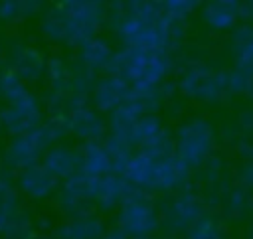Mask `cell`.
Returning a JSON list of instances; mask_svg holds the SVG:
<instances>
[{
    "mask_svg": "<svg viewBox=\"0 0 253 239\" xmlns=\"http://www.w3.org/2000/svg\"><path fill=\"white\" fill-rule=\"evenodd\" d=\"M79 160H81V174L89 178H99L113 172V162L103 140L83 142V146L79 148Z\"/></svg>",
    "mask_w": 253,
    "mask_h": 239,
    "instance_id": "18",
    "label": "cell"
},
{
    "mask_svg": "<svg viewBox=\"0 0 253 239\" xmlns=\"http://www.w3.org/2000/svg\"><path fill=\"white\" fill-rule=\"evenodd\" d=\"M0 128H2V126H0Z\"/></svg>",
    "mask_w": 253,
    "mask_h": 239,
    "instance_id": "35",
    "label": "cell"
},
{
    "mask_svg": "<svg viewBox=\"0 0 253 239\" xmlns=\"http://www.w3.org/2000/svg\"><path fill=\"white\" fill-rule=\"evenodd\" d=\"M42 2L32 0H4L0 2V20L2 22H16L20 18H28L40 10Z\"/></svg>",
    "mask_w": 253,
    "mask_h": 239,
    "instance_id": "27",
    "label": "cell"
},
{
    "mask_svg": "<svg viewBox=\"0 0 253 239\" xmlns=\"http://www.w3.org/2000/svg\"><path fill=\"white\" fill-rule=\"evenodd\" d=\"M180 87L184 93L196 97V99H206L213 101L221 95L223 87H227V81L223 75L213 73L206 67H194L188 69L180 81Z\"/></svg>",
    "mask_w": 253,
    "mask_h": 239,
    "instance_id": "13",
    "label": "cell"
},
{
    "mask_svg": "<svg viewBox=\"0 0 253 239\" xmlns=\"http://www.w3.org/2000/svg\"><path fill=\"white\" fill-rule=\"evenodd\" d=\"M20 213L18 196L8 180H0V235H4L10 221Z\"/></svg>",
    "mask_w": 253,
    "mask_h": 239,
    "instance_id": "26",
    "label": "cell"
},
{
    "mask_svg": "<svg viewBox=\"0 0 253 239\" xmlns=\"http://www.w3.org/2000/svg\"><path fill=\"white\" fill-rule=\"evenodd\" d=\"M103 239H128V237H126L121 229H117V227H115V229H107V233H105V237H103Z\"/></svg>",
    "mask_w": 253,
    "mask_h": 239,
    "instance_id": "31",
    "label": "cell"
},
{
    "mask_svg": "<svg viewBox=\"0 0 253 239\" xmlns=\"http://www.w3.org/2000/svg\"><path fill=\"white\" fill-rule=\"evenodd\" d=\"M194 8H196V2H186V0H168V2H160L162 14H164L172 24L182 22L188 14H192Z\"/></svg>",
    "mask_w": 253,
    "mask_h": 239,
    "instance_id": "30",
    "label": "cell"
},
{
    "mask_svg": "<svg viewBox=\"0 0 253 239\" xmlns=\"http://www.w3.org/2000/svg\"><path fill=\"white\" fill-rule=\"evenodd\" d=\"M28 239H47V237H45V235H34V233H32Z\"/></svg>",
    "mask_w": 253,
    "mask_h": 239,
    "instance_id": "33",
    "label": "cell"
},
{
    "mask_svg": "<svg viewBox=\"0 0 253 239\" xmlns=\"http://www.w3.org/2000/svg\"><path fill=\"white\" fill-rule=\"evenodd\" d=\"M168 69H170V59L166 53L123 47L115 51L111 65L107 67V73L123 79L130 87L132 85L158 87L164 81Z\"/></svg>",
    "mask_w": 253,
    "mask_h": 239,
    "instance_id": "5",
    "label": "cell"
},
{
    "mask_svg": "<svg viewBox=\"0 0 253 239\" xmlns=\"http://www.w3.org/2000/svg\"><path fill=\"white\" fill-rule=\"evenodd\" d=\"M121 176L142 192H168L178 188L186 176L188 168L178 160V156L150 158L144 152H134L125 164Z\"/></svg>",
    "mask_w": 253,
    "mask_h": 239,
    "instance_id": "4",
    "label": "cell"
},
{
    "mask_svg": "<svg viewBox=\"0 0 253 239\" xmlns=\"http://www.w3.org/2000/svg\"><path fill=\"white\" fill-rule=\"evenodd\" d=\"M142 115H150L146 111V107L136 101L134 97H130L125 105H121L119 109H115L111 115H109V120H107V128H109V134L113 136H119L123 140L128 142V134L134 126V122L142 117Z\"/></svg>",
    "mask_w": 253,
    "mask_h": 239,
    "instance_id": "17",
    "label": "cell"
},
{
    "mask_svg": "<svg viewBox=\"0 0 253 239\" xmlns=\"http://www.w3.org/2000/svg\"><path fill=\"white\" fill-rule=\"evenodd\" d=\"M57 182L69 180L71 176L81 172V160H79V148L67 146V144H53L45 150L42 162H40Z\"/></svg>",
    "mask_w": 253,
    "mask_h": 239,
    "instance_id": "15",
    "label": "cell"
},
{
    "mask_svg": "<svg viewBox=\"0 0 253 239\" xmlns=\"http://www.w3.org/2000/svg\"><path fill=\"white\" fill-rule=\"evenodd\" d=\"M57 207L71 219L93 215L97 207L89 192V176L79 172L65 180L61 190H57Z\"/></svg>",
    "mask_w": 253,
    "mask_h": 239,
    "instance_id": "10",
    "label": "cell"
},
{
    "mask_svg": "<svg viewBox=\"0 0 253 239\" xmlns=\"http://www.w3.org/2000/svg\"><path fill=\"white\" fill-rule=\"evenodd\" d=\"M67 132V115H51L34 130L12 136L4 150V164L12 170H26L34 164H40L45 150L53 144H59Z\"/></svg>",
    "mask_w": 253,
    "mask_h": 239,
    "instance_id": "3",
    "label": "cell"
},
{
    "mask_svg": "<svg viewBox=\"0 0 253 239\" xmlns=\"http://www.w3.org/2000/svg\"><path fill=\"white\" fill-rule=\"evenodd\" d=\"M164 126H162V122H160V119L156 117V115H142L136 122H134V126H132V130H130V134H128V144L132 146V148H140V150H144V148H148L154 140H158L162 134H164ZM138 150V152H140Z\"/></svg>",
    "mask_w": 253,
    "mask_h": 239,
    "instance_id": "22",
    "label": "cell"
},
{
    "mask_svg": "<svg viewBox=\"0 0 253 239\" xmlns=\"http://www.w3.org/2000/svg\"><path fill=\"white\" fill-rule=\"evenodd\" d=\"M16 184H18L22 194H26L28 198H32L36 201H42V199L51 198L57 192L59 182L42 164H34L26 170H20Z\"/></svg>",
    "mask_w": 253,
    "mask_h": 239,
    "instance_id": "16",
    "label": "cell"
},
{
    "mask_svg": "<svg viewBox=\"0 0 253 239\" xmlns=\"http://www.w3.org/2000/svg\"><path fill=\"white\" fill-rule=\"evenodd\" d=\"M107 227L99 215H85L73 217L61 223L55 231V239H103Z\"/></svg>",
    "mask_w": 253,
    "mask_h": 239,
    "instance_id": "19",
    "label": "cell"
},
{
    "mask_svg": "<svg viewBox=\"0 0 253 239\" xmlns=\"http://www.w3.org/2000/svg\"><path fill=\"white\" fill-rule=\"evenodd\" d=\"M89 192L97 209L111 211V209H119L123 201H126L128 198H132L136 192H142V190H136L134 186H130L121 174L111 172L99 178H89Z\"/></svg>",
    "mask_w": 253,
    "mask_h": 239,
    "instance_id": "9",
    "label": "cell"
},
{
    "mask_svg": "<svg viewBox=\"0 0 253 239\" xmlns=\"http://www.w3.org/2000/svg\"><path fill=\"white\" fill-rule=\"evenodd\" d=\"M130 99V85L125 83L123 79L115 77V75H105L95 79L91 93H89V101L93 105L95 111L103 113H113L115 109H119L121 105H125Z\"/></svg>",
    "mask_w": 253,
    "mask_h": 239,
    "instance_id": "11",
    "label": "cell"
},
{
    "mask_svg": "<svg viewBox=\"0 0 253 239\" xmlns=\"http://www.w3.org/2000/svg\"><path fill=\"white\" fill-rule=\"evenodd\" d=\"M6 164L0 160V180H8V176H6V168H4Z\"/></svg>",
    "mask_w": 253,
    "mask_h": 239,
    "instance_id": "32",
    "label": "cell"
},
{
    "mask_svg": "<svg viewBox=\"0 0 253 239\" xmlns=\"http://www.w3.org/2000/svg\"><path fill=\"white\" fill-rule=\"evenodd\" d=\"M45 79L49 85V93L61 95L67 99L69 95V81H71V65L59 57H47V65H45Z\"/></svg>",
    "mask_w": 253,
    "mask_h": 239,
    "instance_id": "23",
    "label": "cell"
},
{
    "mask_svg": "<svg viewBox=\"0 0 253 239\" xmlns=\"http://www.w3.org/2000/svg\"><path fill=\"white\" fill-rule=\"evenodd\" d=\"M30 95H32V91L28 89L26 81H22L10 67L0 71V99L6 105L18 103V101H22Z\"/></svg>",
    "mask_w": 253,
    "mask_h": 239,
    "instance_id": "25",
    "label": "cell"
},
{
    "mask_svg": "<svg viewBox=\"0 0 253 239\" xmlns=\"http://www.w3.org/2000/svg\"><path fill=\"white\" fill-rule=\"evenodd\" d=\"M237 4L235 2H210L204 8V20L215 30H227L237 20Z\"/></svg>",
    "mask_w": 253,
    "mask_h": 239,
    "instance_id": "24",
    "label": "cell"
},
{
    "mask_svg": "<svg viewBox=\"0 0 253 239\" xmlns=\"http://www.w3.org/2000/svg\"><path fill=\"white\" fill-rule=\"evenodd\" d=\"M249 178L253 180V166H251V170H249Z\"/></svg>",
    "mask_w": 253,
    "mask_h": 239,
    "instance_id": "34",
    "label": "cell"
},
{
    "mask_svg": "<svg viewBox=\"0 0 253 239\" xmlns=\"http://www.w3.org/2000/svg\"><path fill=\"white\" fill-rule=\"evenodd\" d=\"M158 225L160 213L146 192H136L132 198L123 201L117 211V229H121L128 239H150Z\"/></svg>",
    "mask_w": 253,
    "mask_h": 239,
    "instance_id": "6",
    "label": "cell"
},
{
    "mask_svg": "<svg viewBox=\"0 0 253 239\" xmlns=\"http://www.w3.org/2000/svg\"><path fill=\"white\" fill-rule=\"evenodd\" d=\"M115 55V49L111 47V43L105 38H93L89 41H85L79 47V63L85 65L89 71H101L111 65V59Z\"/></svg>",
    "mask_w": 253,
    "mask_h": 239,
    "instance_id": "21",
    "label": "cell"
},
{
    "mask_svg": "<svg viewBox=\"0 0 253 239\" xmlns=\"http://www.w3.org/2000/svg\"><path fill=\"white\" fill-rule=\"evenodd\" d=\"M47 57L32 45L16 43L10 49V69L22 81H38L45 75Z\"/></svg>",
    "mask_w": 253,
    "mask_h": 239,
    "instance_id": "14",
    "label": "cell"
},
{
    "mask_svg": "<svg viewBox=\"0 0 253 239\" xmlns=\"http://www.w3.org/2000/svg\"><path fill=\"white\" fill-rule=\"evenodd\" d=\"M186 239H225L221 227L211 217H200L186 233Z\"/></svg>",
    "mask_w": 253,
    "mask_h": 239,
    "instance_id": "29",
    "label": "cell"
},
{
    "mask_svg": "<svg viewBox=\"0 0 253 239\" xmlns=\"http://www.w3.org/2000/svg\"><path fill=\"white\" fill-rule=\"evenodd\" d=\"M202 215V203L196 196L192 194H182L178 196L172 203H170V209L166 211V219L172 227H178V229H190Z\"/></svg>",
    "mask_w": 253,
    "mask_h": 239,
    "instance_id": "20",
    "label": "cell"
},
{
    "mask_svg": "<svg viewBox=\"0 0 253 239\" xmlns=\"http://www.w3.org/2000/svg\"><path fill=\"white\" fill-rule=\"evenodd\" d=\"M233 49L241 65L253 63V30L251 28H239L233 36Z\"/></svg>",
    "mask_w": 253,
    "mask_h": 239,
    "instance_id": "28",
    "label": "cell"
},
{
    "mask_svg": "<svg viewBox=\"0 0 253 239\" xmlns=\"http://www.w3.org/2000/svg\"><path fill=\"white\" fill-rule=\"evenodd\" d=\"M107 10L125 47L166 53L176 24L162 14L158 2H115Z\"/></svg>",
    "mask_w": 253,
    "mask_h": 239,
    "instance_id": "1",
    "label": "cell"
},
{
    "mask_svg": "<svg viewBox=\"0 0 253 239\" xmlns=\"http://www.w3.org/2000/svg\"><path fill=\"white\" fill-rule=\"evenodd\" d=\"M65 115H67V130L83 142L103 140V136L109 130L103 115L99 111H95L91 105L71 109Z\"/></svg>",
    "mask_w": 253,
    "mask_h": 239,
    "instance_id": "12",
    "label": "cell"
},
{
    "mask_svg": "<svg viewBox=\"0 0 253 239\" xmlns=\"http://www.w3.org/2000/svg\"><path fill=\"white\" fill-rule=\"evenodd\" d=\"M213 146V130L210 122L202 117H194L186 120L176 132V156L178 160L190 170L206 160Z\"/></svg>",
    "mask_w": 253,
    "mask_h": 239,
    "instance_id": "7",
    "label": "cell"
},
{
    "mask_svg": "<svg viewBox=\"0 0 253 239\" xmlns=\"http://www.w3.org/2000/svg\"><path fill=\"white\" fill-rule=\"evenodd\" d=\"M42 122H43L42 103L34 93L18 103L4 105L0 109V126L12 136L26 134L36 126H40Z\"/></svg>",
    "mask_w": 253,
    "mask_h": 239,
    "instance_id": "8",
    "label": "cell"
},
{
    "mask_svg": "<svg viewBox=\"0 0 253 239\" xmlns=\"http://www.w3.org/2000/svg\"><path fill=\"white\" fill-rule=\"evenodd\" d=\"M107 16L103 2L95 0H65L53 4L40 24L43 38L53 43L81 47L85 41L97 38Z\"/></svg>",
    "mask_w": 253,
    "mask_h": 239,
    "instance_id": "2",
    "label": "cell"
}]
</instances>
